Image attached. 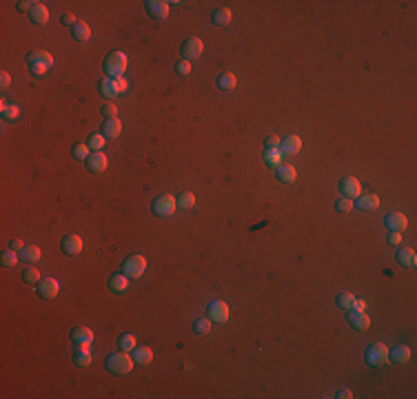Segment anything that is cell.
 <instances>
[{
	"instance_id": "1",
	"label": "cell",
	"mask_w": 417,
	"mask_h": 399,
	"mask_svg": "<svg viewBox=\"0 0 417 399\" xmlns=\"http://www.w3.org/2000/svg\"><path fill=\"white\" fill-rule=\"evenodd\" d=\"M133 357L129 353L125 351H118V353H113V355H109L107 359H104V366H107V371L111 373V375H129L131 373V368H133Z\"/></svg>"
},
{
	"instance_id": "2",
	"label": "cell",
	"mask_w": 417,
	"mask_h": 399,
	"mask_svg": "<svg viewBox=\"0 0 417 399\" xmlns=\"http://www.w3.org/2000/svg\"><path fill=\"white\" fill-rule=\"evenodd\" d=\"M27 67L34 76H45V73L53 67V56L49 51H42V49H36L27 56Z\"/></svg>"
},
{
	"instance_id": "3",
	"label": "cell",
	"mask_w": 417,
	"mask_h": 399,
	"mask_svg": "<svg viewBox=\"0 0 417 399\" xmlns=\"http://www.w3.org/2000/svg\"><path fill=\"white\" fill-rule=\"evenodd\" d=\"M127 71V56L122 51H111L107 58H104V76L118 80L125 76Z\"/></svg>"
},
{
	"instance_id": "4",
	"label": "cell",
	"mask_w": 417,
	"mask_h": 399,
	"mask_svg": "<svg viewBox=\"0 0 417 399\" xmlns=\"http://www.w3.org/2000/svg\"><path fill=\"white\" fill-rule=\"evenodd\" d=\"M122 273L127 275L129 280H138L140 275H142L146 271V260L142 255H129L125 262H122Z\"/></svg>"
},
{
	"instance_id": "5",
	"label": "cell",
	"mask_w": 417,
	"mask_h": 399,
	"mask_svg": "<svg viewBox=\"0 0 417 399\" xmlns=\"http://www.w3.org/2000/svg\"><path fill=\"white\" fill-rule=\"evenodd\" d=\"M175 208H177V200L173 198V195H160V198H156L153 200V204H151V211L156 213L158 218L171 216Z\"/></svg>"
},
{
	"instance_id": "6",
	"label": "cell",
	"mask_w": 417,
	"mask_h": 399,
	"mask_svg": "<svg viewBox=\"0 0 417 399\" xmlns=\"http://www.w3.org/2000/svg\"><path fill=\"white\" fill-rule=\"evenodd\" d=\"M366 364H371V366H379V364H384L386 359H389V348H386V344L382 342H375V344H371L369 348H366Z\"/></svg>"
},
{
	"instance_id": "7",
	"label": "cell",
	"mask_w": 417,
	"mask_h": 399,
	"mask_svg": "<svg viewBox=\"0 0 417 399\" xmlns=\"http://www.w3.org/2000/svg\"><path fill=\"white\" fill-rule=\"evenodd\" d=\"M202 49H204V45H202V40H200V38H195V36L187 38L185 42H182V47H180L182 60H189V63H191L193 58H198L200 53H202Z\"/></svg>"
},
{
	"instance_id": "8",
	"label": "cell",
	"mask_w": 417,
	"mask_h": 399,
	"mask_svg": "<svg viewBox=\"0 0 417 399\" xmlns=\"http://www.w3.org/2000/svg\"><path fill=\"white\" fill-rule=\"evenodd\" d=\"M169 5L171 3H167V0H146L144 7L153 20H164L169 16Z\"/></svg>"
},
{
	"instance_id": "9",
	"label": "cell",
	"mask_w": 417,
	"mask_h": 399,
	"mask_svg": "<svg viewBox=\"0 0 417 399\" xmlns=\"http://www.w3.org/2000/svg\"><path fill=\"white\" fill-rule=\"evenodd\" d=\"M38 295L42 299H53L58 295V291H60V284H58V280H53V278H42L38 282Z\"/></svg>"
},
{
	"instance_id": "10",
	"label": "cell",
	"mask_w": 417,
	"mask_h": 399,
	"mask_svg": "<svg viewBox=\"0 0 417 399\" xmlns=\"http://www.w3.org/2000/svg\"><path fill=\"white\" fill-rule=\"evenodd\" d=\"M71 342L76 344V346H82V348H89L91 342H94V330L87 328V326H76L71 328Z\"/></svg>"
},
{
	"instance_id": "11",
	"label": "cell",
	"mask_w": 417,
	"mask_h": 399,
	"mask_svg": "<svg viewBox=\"0 0 417 399\" xmlns=\"http://www.w3.org/2000/svg\"><path fill=\"white\" fill-rule=\"evenodd\" d=\"M384 226L389 231H393V233H402V231H406V226H408V220L404 213L400 211H395V213H389V216L384 218Z\"/></svg>"
},
{
	"instance_id": "12",
	"label": "cell",
	"mask_w": 417,
	"mask_h": 399,
	"mask_svg": "<svg viewBox=\"0 0 417 399\" xmlns=\"http://www.w3.org/2000/svg\"><path fill=\"white\" fill-rule=\"evenodd\" d=\"M206 313H208V319L211 322H226L231 315V311H229V306H226L224 302H211L206 306Z\"/></svg>"
},
{
	"instance_id": "13",
	"label": "cell",
	"mask_w": 417,
	"mask_h": 399,
	"mask_svg": "<svg viewBox=\"0 0 417 399\" xmlns=\"http://www.w3.org/2000/svg\"><path fill=\"white\" fill-rule=\"evenodd\" d=\"M340 191H342L344 198L355 200V198H360L362 195V187H360V182L355 180V177H344V180H340Z\"/></svg>"
},
{
	"instance_id": "14",
	"label": "cell",
	"mask_w": 417,
	"mask_h": 399,
	"mask_svg": "<svg viewBox=\"0 0 417 399\" xmlns=\"http://www.w3.org/2000/svg\"><path fill=\"white\" fill-rule=\"evenodd\" d=\"M302 149V140L297 136H286L280 140V153L282 156H295Z\"/></svg>"
},
{
	"instance_id": "15",
	"label": "cell",
	"mask_w": 417,
	"mask_h": 399,
	"mask_svg": "<svg viewBox=\"0 0 417 399\" xmlns=\"http://www.w3.org/2000/svg\"><path fill=\"white\" fill-rule=\"evenodd\" d=\"M60 249H63L65 255H78L82 251V239L78 235H65L63 242H60Z\"/></svg>"
},
{
	"instance_id": "16",
	"label": "cell",
	"mask_w": 417,
	"mask_h": 399,
	"mask_svg": "<svg viewBox=\"0 0 417 399\" xmlns=\"http://www.w3.org/2000/svg\"><path fill=\"white\" fill-rule=\"evenodd\" d=\"M348 324L355 328V330H366L371 326V317L366 315L364 311H348Z\"/></svg>"
},
{
	"instance_id": "17",
	"label": "cell",
	"mask_w": 417,
	"mask_h": 399,
	"mask_svg": "<svg viewBox=\"0 0 417 399\" xmlns=\"http://www.w3.org/2000/svg\"><path fill=\"white\" fill-rule=\"evenodd\" d=\"M87 169L91 173H102V171L107 169V156H104L102 151H94L87 158Z\"/></svg>"
},
{
	"instance_id": "18",
	"label": "cell",
	"mask_w": 417,
	"mask_h": 399,
	"mask_svg": "<svg viewBox=\"0 0 417 399\" xmlns=\"http://www.w3.org/2000/svg\"><path fill=\"white\" fill-rule=\"evenodd\" d=\"M353 206L362 208V211H375V208L379 206V198L375 193H366V195H360V198H355Z\"/></svg>"
},
{
	"instance_id": "19",
	"label": "cell",
	"mask_w": 417,
	"mask_h": 399,
	"mask_svg": "<svg viewBox=\"0 0 417 399\" xmlns=\"http://www.w3.org/2000/svg\"><path fill=\"white\" fill-rule=\"evenodd\" d=\"M410 348L406 346V344H397V346H393L389 351V359L391 361H395V364H404V361H408L410 359Z\"/></svg>"
},
{
	"instance_id": "20",
	"label": "cell",
	"mask_w": 417,
	"mask_h": 399,
	"mask_svg": "<svg viewBox=\"0 0 417 399\" xmlns=\"http://www.w3.org/2000/svg\"><path fill=\"white\" fill-rule=\"evenodd\" d=\"M395 260L400 266L404 268H415V264H417V255H415V251L413 249H400L395 253Z\"/></svg>"
},
{
	"instance_id": "21",
	"label": "cell",
	"mask_w": 417,
	"mask_h": 399,
	"mask_svg": "<svg viewBox=\"0 0 417 399\" xmlns=\"http://www.w3.org/2000/svg\"><path fill=\"white\" fill-rule=\"evenodd\" d=\"M131 357H133V361H136L138 366H149L151 359H153V351L149 346H136L131 351Z\"/></svg>"
},
{
	"instance_id": "22",
	"label": "cell",
	"mask_w": 417,
	"mask_h": 399,
	"mask_svg": "<svg viewBox=\"0 0 417 399\" xmlns=\"http://www.w3.org/2000/svg\"><path fill=\"white\" fill-rule=\"evenodd\" d=\"M275 175H278V182L291 184L293 180H295L297 171H295V167H293V164H280V167L275 169Z\"/></svg>"
},
{
	"instance_id": "23",
	"label": "cell",
	"mask_w": 417,
	"mask_h": 399,
	"mask_svg": "<svg viewBox=\"0 0 417 399\" xmlns=\"http://www.w3.org/2000/svg\"><path fill=\"white\" fill-rule=\"evenodd\" d=\"M29 18H32L34 24H45L49 20V9L42 3H34L32 11H29Z\"/></svg>"
},
{
	"instance_id": "24",
	"label": "cell",
	"mask_w": 417,
	"mask_h": 399,
	"mask_svg": "<svg viewBox=\"0 0 417 399\" xmlns=\"http://www.w3.org/2000/svg\"><path fill=\"white\" fill-rule=\"evenodd\" d=\"M71 38L76 42H87L91 38V29L87 22H76L71 27Z\"/></svg>"
},
{
	"instance_id": "25",
	"label": "cell",
	"mask_w": 417,
	"mask_h": 399,
	"mask_svg": "<svg viewBox=\"0 0 417 399\" xmlns=\"http://www.w3.org/2000/svg\"><path fill=\"white\" fill-rule=\"evenodd\" d=\"M109 288H111L113 293H125L129 288V278L122 271L111 275V278H109Z\"/></svg>"
},
{
	"instance_id": "26",
	"label": "cell",
	"mask_w": 417,
	"mask_h": 399,
	"mask_svg": "<svg viewBox=\"0 0 417 399\" xmlns=\"http://www.w3.org/2000/svg\"><path fill=\"white\" fill-rule=\"evenodd\" d=\"M120 131H122V125H120L118 118H115V120H104V125H102V136L107 138V140L118 138Z\"/></svg>"
},
{
	"instance_id": "27",
	"label": "cell",
	"mask_w": 417,
	"mask_h": 399,
	"mask_svg": "<svg viewBox=\"0 0 417 399\" xmlns=\"http://www.w3.org/2000/svg\"><path fill=\"white\" fill-rule=\"evenodd\" d=\"M98 89H100V94H102L104 98H115V96L120 94L118 84H115V80H111V78H102L100 84H98Z\"/></svg>"
},
{
	"instance_id": "28",
	"label": "cell",
	"mask_w": 417,
	"mask_h": 399,
	"mask_svg": "<svg viewBox=\"0 0 417 399\" xmlns=\"http://www.w3.org/2000/svg\"><path fill=\"white\" fill-rule=\"evenodd\" d=\"M73 364H76L78 368H87V366H91V353H89V348L76 346V353H73Z\"/></svg>"
},
{
	"instance_id": "29",
	"label": "cell",
	"mask_w": 417,
	"mask_h": 399,
	"mask_svg": "<svg viewBox=\"0 0 417 399\" xmlns=\"http://www.w3.org/2000/svg\"><path fill=\"white\" fill-rule=\"evenodd\" d=\"M118 351H125V353H131L133 348L138 346V342H136V337H133L131 333H125V335H120L118 337Z\"/></svg>"
},
{
	"instance_id": "30",
	"label": "cell",
	"mask_w": 417,
	"mask_h": 399,
	"mask_svg": "<svg viewBox=\"0 0 417 399\" xmlns=\"http://www.w3.org/2000/svg\"><path fill=\"white\" fill-rule=\"evenodd\" d=\"M40 249L36 247V244H32V247H24L22 251H20V260L22 262H27V264H34V262H38L40 260Z\"/></svg>"
},
{
	"instance_id": "31",
	"label": "cell",
	"mask_w": 417,
	"mask_h": 399,
	"mask_svg": "<svg viewBox=\"0 0 417 399\" xmlns=\"http://www.w3.org/2000/svg\"><path fill=\"white\" fill-rule=\"evenodd\" d=\"M235 84H237V80H235V76H233L231 71H224V73H220V76H218V87L222 91L235 89Z\"/></svg>"
},
{
	"instance_id": "32",
	"label": "cell",
	"mask_w": 417,
	"mask_h": 399,
	"mask_svg": "<svg viewBox=\"0 0 417 399\" xmlns=\"http://www.w3.org/2000/svg\"><path fill=\"white\" fill-rule=\"evenodd\" d=\"M211 20H213V24H218V27H224V24L231 22V11L226 9V7H220V9L213 11Z\"/></svg>"
},
{
	"instance_id": "33",
	"label": "cell",
	"mask_w": 417,
	"mask_h": 399,
	"mask_svg": "<svg viewBox=\"0 0 417 399\" xmlns=\"http://www.w3.org/2000/svg\"><path fill=\"white\" fill-rule=\"evenodd\" d=\"M71 156H73V160H80V162H87V158L91 156L89 144H82V142L73 144V146H71Z\"/></svg>"
},
{
	"instance_id": "34",
	"label": "cell",
	"mask_w": 417,
	"mask_h": 399,
	"mask_svg": "<svg viewBox=\"0 0 417 399\" xmlns=\"http://www.w3.org/2000/svg\"><path fill=\"white\" fill-rule=\"evenodd\" d=\"M0 109H3V118L7 122H14V120H18V115H20V107H16V104L0 102Z\"/></svg>"
},
{
	"instance_id": "35",
	"label": "cell",
	"mask_w": 417,
	"mask_h": 399,
	"mask_svg": "<svg viewBox=\"0 0 417 399\" xmlns=\"http://www.w3.org/2000/svg\"><path fill=\"white\" fill-rule=\"evenodd\" d=\"M16 253H18V251H11V249L5 251V253L0 255V264H3L5 268H14L18 264V260H20V255H16Z\"/></svg>"
},
{
	"instance_id": "36",
	"label": "cell",
	"mask_w": 417,
	"mask_h": 399,
	"mask_svg": "<svg viewBox=\"0 0 417 399\" xmlns=\"http://www.w3.org/2000/svg\"><path fill=\"white\" fill-rule=\"evenodd\" d=\"M353 302H355L353 293H337V297H335V306H340L342 311H348L353 306Z\"/></svg>"
},
{
	"instance_id": "37",
	"label": "cell",
	"mask_w": 417,
	"mask_h": 399,
	"mask_svg": "<svg viewBox=\"0 0 417 399\" xmlns=\"http://www.w3.org/2000/svg\"><path fill=\"white\" fill-rule=\"evenodd\" d=\"M264 162H266V167H271V169H278L280 164H282V153H280V149H273V151H264Z\"/></svg>"
},
{
	"instance_id": "38",
	"label": "cell",
	"mask_w": 417,
	"mask_h": 399,
	"mask_svg": "<svg viewBox=\"0 0 417 399\" xmlns=\"http://www.w3.org/2000/svg\"><path fill=\"white\" fill-rule=\"evenodd\" d=\"M22 282H24V284H38V282H40V271L29 264V266L22 271Z\"/></svg>"
},
{
	"instance_id": "39",
	"label": "cell",
	"mask_w": 417,
	"mask_h": 399,
	"mask_svg": "<svg viewBox=\"0 0 417 399\" xmlns=\"http://www.w3.org/2000/svg\"><path fill=\"white\" fill-rule=\"evenodd\" d=\"M177 208H193V204H195V195L193 193H189V191H185L182 195H177Z\"/></svg>"
},
{
	"instance_id": "40",
	"label": "cell",
	"mask_w": 417,
	"mask_h": 399,
	"mask_svg": "<svg viewBox=\"0 0 417 399\" xmlns=\"http://www.w3.org/2000/svg\"><path fill=\"white\" fill-rule=\"evenodd\" d=\"M193 330H195L198 335H206L208 330H211V319H208V317L195 319V322H193Z\"/></svg>"
},
{
	"instance_id": "41",
	"label": "cell",
	"mask_w": 417,
	"mask_h": 399,
	"mask_svg": "<svg viewBox=\"0 0 417 399\" xmlns=\"http://www.w3.org/2000/svg\"><path fill=\"white\" fill-rule=\"evenodd\" d=\"M104 140H107V138H104L102 133H94V136H89L87 144H89V149H91V151H102Z\"/></svg>"
},
{
	"instance_id": "42",
	"label": "cell",
	"mask_w": 417,
	"mask_h": 399,
	"mask_svg": "<svg viewBox=\"0 0 417 399\" xmlns=\"http://www.w3.org/2000/svg\"><path fill=\"white\" fill-rule=\"evenodd\" d=\"M115 115H118V109H115L113 102L102 104V118L104 120H115Z\"/></svg>"
},
{
	"instance_id": "43",
	"label": "cell",
	"mask_w": 417,
	"mask_h": 399,
	"mask_svg": "<svg viewBox=\"0 0 417 399\" xmlns=\"http://www.w3.org/2000/svg\"><path fill=\"white\" fill-rule=\"evenodd\" d=\"M351 208H353V200H348V198H342V200L335 202V211L337 213H348Z\"/></svg>"
},
{
	"instance_id": "44",
	"label": "cell",
	"mask_w": 417,
	"mask_h": 399,
	"mask_svg": "<svg viewBox=\"0 0 417 399\" xmlns=\"http://www.w3.org/2000/svg\"><path fill=\"white\" fill-rule=\"evenodd\" d=\"M175 73H177V76H189V73H191V63H189V60H177V63H175Z\"/></svg>"
},
{
	"instance_id": "45",
	"label": "cell",
	"mask_w": 417,
	"mask_h": 399,
	"mask_svg": "<svg viewBox=\"0 0 417 399\" xmlns=\"http://www.w3.org/2000/svg\"><path fill=\"white\" fill-rule=\"evenodd\" d=\"M273 149H280V138L266 136L264 138V151H273Z\"/></svg>"
},
{
	"instance_id": "46",
	"label": "cell",
	"mask_w": 417,
	"mask_h": 399,
	"mask_svg": "<svg viewBox=\"0 0 417 399\" xmlns=\"http://www.w3.org/2000/svg\"><path fill=\"white\" fill-rule=\"evenodd\" d=\"M60 22H63L65 27H73L78 20H76V16H73V14H63V16H60Z\"/></svg>"
},
{
	"instance_id": "47",
	"label": "cell",
	"mask_w": 417,
	"mask_h": 399,
	"mask_svg": "<svg viewBox=\"0 0 417 399\" xmlns=\"http://www.w3.org/2000/svg\"><path fill=\"white\" fill-rule=\"evenodd\" d=\"M9 84H11V76H9L7 71H3V73H0V87H3V89H7Z\"/></svg>"
},
{
	"instance_id": "48",
	"label": "cell",
	"mask_w": 417,
	"mask_h": 399,
	"mask_svg": "<svg viewBox=\"0 0 417 399\" xmlns=\"http://www.w3.org/2000/svg\"><path fill=\"white\" fill-rule=\"evenodd\" d=\"M402 242V235H400V233H393V231H391V235H389V244H393V247H397V244H400Z\"/></svg>"
},
{
	"instance_id": "49",
	"label": "cell",
	"mask_w": 417,
	"mask_h": 399,
	"mask_svg": "<svg viewBox=\"0 0 417 399\" xmlns=\"http://www.w3.org/2000/svg\"><path fill=\"white\" fill-rule=\"evenodd\" d=\"M9 249H11V251H22V249H24L22 239H11V242H9Z\"/></svg>"
},
{
	"instance_id": "50",
	"label": "cell",
	"mask_w": 417,
	"mask_h": 399,
	"mask_svg": "<svg viewBox=\"0 0 417 399\" xmlns=\"http://www.w3.org/2000/svg\"><path fill=\"white\" fill-rule=\"evenodd\" d=\"M32 7H34V3H27V0L18 3V11H32Z\"/></svg>"
},
{
	"instance_id": "51",
	"label": "cell",
	"mask_w": 417,
	"mask_h": 399,
	"mask_svg": "<svg viewBox=\"0 0 417 399\" xmlns=\"http://www.w3.org/2000/svg\"><path fill=\"white\" fill-rule=\"evenodd\" d=\"M364 306H366L364 299H358V297H355V302H353L351 309H353V311H364ZM351 309H348V311H351Z\"/></svg>"
},
{
	"instance_id": "52",
	"label": "cell",
	"mask_w": 417,
	"mask_h": 399,
	"mask_svg": "<svg viewBox=\"0 0 417 399\" xmlns=\"http://www.w3.org/2000/svg\"><path fill=\"white\" fill-rule=\"evenodd\" d=\"M115 84H118L120 94H122V91H127V87H129V82H127V80H125V78H118V80H115Z\"/></svg>"
},
{
	"instance_id": "53",
	"label": "cell",
	"mask_w": 417,
	"mask_h": 399,
	"mask_svg": "<svg viewBox=\"0 0 417 399\" xmlns=\"http://www.w3.org/2000/svg\"><path fill=\"white\" fill-rule=\"evenodd\" d=\"M337 397H340V399H351L353 392L351 390H340V392H337Z\"/></svg>"
}]
</instances>
